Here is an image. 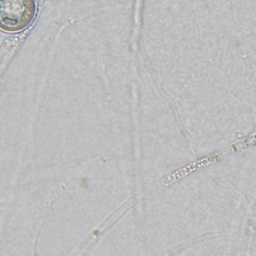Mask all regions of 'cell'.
Returning <instances> with one entry per match:
<instances>
[{"instance_id":"cell-1","label":"cell","mask_w":256,"mask_h":256,"mask_svg":"<svg viewBox=\"0 0 256 256\" xmlns=\"http://www.w3.org/2000/svg\"><path fill=\"white\" fill-rule=\"evenodd\" d=\"M37 13L35 0H0V27L8 33L26 30Z\"/></svg>"}]
</instances>
